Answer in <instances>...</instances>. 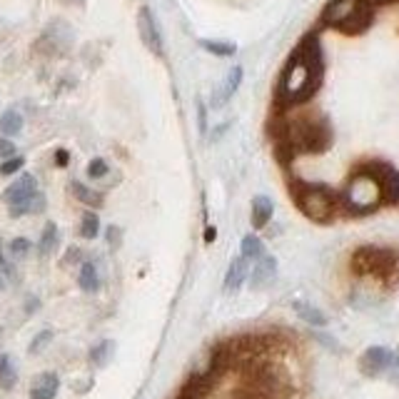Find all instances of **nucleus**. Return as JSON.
<instances>
[{
  "label": "nucleus",
  "mask_w": 399,
  "mask_h": 399,
  "mask_svg": "<svg viewBox=\"0 0 399 399\" xmlns=\"http://www.w3.org/2000/svg\"><path fill=\"white\" fill-rule=\"evenodd\" d=\"M245 277H247V260L245 257H235L229 262L227 275H225V292H235L245 285Z\"/></svg>",
  "instance_id": "14"
},
{
  "label": "nucleus",
  "mask_w": 399,
  "mask_h": 399,
  "mask_svg": "<svg viewBox=\"0 0 399 399\" xmlns=\"http://www.w3.org/2000/svg\"><path fill=\"white\" fill-rule=\"evenodd\" d=\"M108 243H110V247H118L120 245V227H115V225L108 227Z\"/></svg>",
  "instance_id": "34"
},
{
  "label": "nucleus",
  "mask_w": 399,
  "mask_h": 399,
  "mask_svg": "<svg viewBox=\"0 0 399 399\" xmlns=\"http://www.w3.org/2000/svg\"><path fill=\"white\" fill-rule=\"evenodd\" d=\"M349 267H352L354 275H374L387 280L389 275L399 272V252L392 247H374V245H365V247H357L352 252V260H349Z\"/></svg>",
  "instance_id": "3"
},
{
  "label": "nucleus",
  "mask_w": 399,
  "mask_h": 399,
  "mask_svg": "<svg viewBox=\"0 0 399 399\" xmlns=\"http://www.w3.org/2000/svg\"><path fill=\"white\" fill-rule=\"evenodd\" d=\"M38 192V180H35L33 175H20L18 180H15L10 187H8L6 192H3V200H6L10 207H15V205H23V203H28L30 197Z\"/></svg>",
  "instance_id": "10"
},
{
  "label": "nucleus",
  "mask_w": 399,
  "mask_h": 399,
  "mask_svg": "<svg viewBox=\"0 0 399 399\" xmlns=\"http://www.w3.org/2000/svg\"><path fill=\"white\" fill-rule=\"evenodd\" d=\"M397 377H399V357H397Z\"/></svg>",
  "instance_id": "39"
},
{
  "label": "nucleus",
  "mask_w": 399,
  "mask_h": 399,
  "mask_svg": "<svg viewBox=\"0 0 399 399\" xmlns=\"http://www.w3.org/2000/svg\"><path fill=\"white\" fill-rule=\"evenodd\" d=\"M55 247H58V225H55V223H45V227H43V235H40L38 249L43 252V255H50Z\"/></svg>",
  "instance_id": "23"
},
{
  "label": "nucleus",
  "mask_w": 399,
  "mask_h": 399,
  "mask_svg": "<svg viewBox=\"0 0 399 399\" xmlns=\"http://www.w3.org/2000/svg\"><path fill=\"white\" fill-rule=\"evenodd\" d=\"M45 209V197L40 195V192H35L28 203H23V205H15V207H10V217H20V215H35V212H43Z\"/></svg>",
  "instance_id": "21"
},
{
  "label": "nucleus",
  "mask_w": 399,
  "mask_h": 399,
  "mask_svg": "<svg viewBox=\"0 0 399 399\" xmlns=\"http://www.w3.org/2000/svg\"><path fill=\"white\" fill-rule=\"evenodd\" d=\"M272 212H275V205L267 195H260L252 200V227L262 229L267 227L269 220H272Z\"/></svg>",
  "instance_id": "15"
},
{
  "label": "nucleus",
  "mask_w": 399,
  "mask_h": 399,
  "mask_svg": "<svg viewBox=\"0 0 399 399\" xmlns=\"http://www.w3.org/2000/svg\"><path fill=\"white\" fill-rule=\"evenodd\" d=\"M322 80V48L320 40L309 35L289 60L287 70L282 75L280 98L285 103H302L314 95Z\"/></svg>",
  "instance_id": "1"
},
{
  "label": "nucleus",
  "mask_w": 399,
  "mask_h": 399,
  "mask_svg": "<svg viewBox=\"0 0 399 399\" xmlns=\"http://www.w3.org/2000/svg\"><path fill=\"white\" fill-rule=\"evenodd\" d=\"M68 163H70V152L63 150V147L55 150V165H58V167H68Z\"/></svg>",
  "instance_id": "33"
},
{
  "label": "nucleus",
  "mask_w": 399,
  "mask_h": 399,
  "mask_svg": "<svg viewBox=\"0 0 399 399\" xmlns=\"http://www.w3.org/2000/svg\"><path fill=\"white\" fill-rule=\"evenodd\" d=\"M80 235L85 240H95L100 235V217L95 212H85L83 220H80Z\"/></svg>",
  "instance_id": "24"
},
{
  "label": "nucleus",
  "mask_w": 399,
  "mask_h": 399,
  "mask_svg": "<svg viewBox=\"0 0 399 399\" xmlns=\"http://www.w3.org/2000/svg\"><path fill=\"white\" fill-rule=\"evenodd\" d=\"M362 6H365V0H329L322 13V20H325V25L342 30Z\"/></svg>",
  "instance_id": "7"
},
{
  "label": "nucleus",
  "mask_w": 399,
  "mask_h": 399,
  "mask_svg": "<svg viewBox=\"0 0 399 399\" xmlns=\"http://www.w3.org/2000/svg\"><path fill=\"white\" fill-rule=\"evenodd\" d=\"M8 249H10V255H13L15 260H20V257H25L28 252H30V243H28L25 237H15L13 243L8 245Z\"/></svg>",
  "instance_id": "29"
},
{
  "label": "nucleus",
  "mask_w": 399,
  "mask_h": 399,
  "mask_svg": "<svg viewBox=\"0 0 399 399\" xmlns=\"http://www.w3.org/2000/svg\"><path fill=\"white\" fill-rule=\"evenodd\" d=\"M50 342H52V332H50V329H43V332L35 334L28 349H30V354H40L43 349L48 347V345H50Z\"/></svg>",
  "instance_id": "27"
},
{
  "label": "nucleus",
  "mask_w": 399,
  "mask_h": 399,
  "mask_svg": "<svg viewBox=\"0 0 399 399\" xmlns=\"http://www.w3.org/2000/svg\"><path fill=\"white\" fill-rule=\"evenodd\" d=\"M342 205L352 212V215H367L382 205V190L377 180L367 170L354 172L349 177L347 187L342 192Z\"/></svg>",
  "instance_id": "4"
},
{
  "label": "nucleus",
  "mask_w": 399,
  "mask_h": 399,
  "mask_svg": "<svg viewBox=\"0 0 399 399\" xmlns=\"http://www.w3.org/2000/svg\"><path fill=\"white\" fill-rule=\"evenodd\" d=\"M80 260H83V252H80L78 247H70L68 249L65 260H63V265H70V262H80Z\"/></svg>",
  "instance_id": "35"
},
{
  "label": "nucleus",
  "mask_w": 399,
  "mask_h": 399,
  "mask_svg": "<svg viewBox=\"0 0 399 399\" xmlns=\"http://www.w3.org/2000/svg\"><path fill=\"white\" fill-rule=\"evenodd\" d=\"M15 382H18V372H15V367L10 365L6 372L0 374V387H3V389H13Z\"/></svg>",
  "instance_id": "31"
},
{
  "label": "nucleus",
  "mask_w": 399,
  "mask_h": 399,
  "mask_svg": "<svg viewBox=\"0 0 399 399\" xmlns=\"http://www.w3.org/2000/svg\"><path fill=\"white\" fill-rule=\"evenodd\" d=\"M70 192L75 200H80V203L88 205V207H100V205H103V195H100L98 190H92V187H85V185L78 183V180L70 183Z\"/></svg>",
  "instance_id": "17"
},
{
  "label": "nucleus",
  "mask_w": 399,
  "mask_h": 399,
  "mask_svg": "<svg viewBox=\"0 0 399 399\" xmlns=\"http://www.w3.org/2000/svg\"><path fill=\"white\" fill-rule=\"evenodd\" d=\"M200 45L207 52H212V55H220V58H229L237 50L235 43H223V40H200Z\"/></svg>",
  "instance_id": "25"
},
{
  "label": "nucleus",
  "mask_w": 399,
  "mask_h": 399,
  "mask_svg": "<svg viewBox=\"0 0 399 399\" xmlns=\"http://www.w3.org/2000/svg\"><path fill=\"white\" fill-rule=\"evenodd\" d=\"M369 175L377 180V185H380L382 190V203L387 205H394L399 203V172L394 170L392 165L387 163H372L365 167Z\"/></svg>",
  "instance_id": "6"
},
{
  "label": "nucleus",
  "mask_w": 399,
  "mask_h": 399,
  "mask_svg": "<svg viewBox=\"0 0 399 399\" xmlns=\"http://www.w3.org/2000/svg\"><path fill=\"white\" fill-rule=\"evenodd\" d=\"M0 289H3V275H0Z\"/></svg>",
  "instance_id": "40"
},
{
  "label": "nucleus",
  "mask_w": 399,
  "mask_h": 399,
  "mask_svg": "<svg viewBox=\"0 0 399 399\" xmlns=\"http://www.w3.org/2000/svg\"><path fill=\"white\" fill-rule=\"evenodd\" d=\"M8 367H10V357H8V354H0V374L6 372Z\"/></svg>",
  "instance_id": "36"
},
{
  "label": "nucleus",
  "mask_w": 399,
  "mask_h": 399,
  "mask_svg": "<svg viewBox=\"0 0 399 399\" xmlns=\"http://www.w3.org/2000/svg\"><path fill=\"white\" fill-rule=\"evenodd\" d=\"M0 157H3V160H8V157H15V145H13V140L0 138Z\"/></svg>",
  "instance_id": "32"
},
{
  "label": "nucleus",
  "mask_w": 399,
  "mask_h": 399,
  "mask_svg": "<svg viewBox=\"0 0 399 399\" xmlns=\"http://www.w3.org/2000/svg\"><path fill=\"white\" fill-rule=\"evenodd\" d=\"M112 352H115V342L110 340L100 342V345H95V347L90 349V362L95 367H105L112 360Z\"/></svg>",
  "instance_id": "22"
},
{
  "label": "nucleus",
  "mask_w": 399,
  "mask_h": 399,
  "mask_svg": "<svg viewBox=\"0 0 399 399\" xmlns=\"http://www.w3.org/2000/svg\"><path fill=\"white\" fill-rule=\"evenodd\" d=\"M295 203L302 215L312 223H329L337 215V195L325 185H300L295 190Z\"/></svg>",
  "instance_id": "5"
},
{
  "label": "nucleus",
  "mask_w": 399,
  "mask_h": 399,
  "mask_svg": "<svg viewBox=\"0 0 399 399\" xmlns=\"http://www.w3.org/2000/svg\"><path fill=\"white\" fill-rule=\"evenodd\" d=\"M138 33L143 45L152 52V55H163V35H160V28H157V20L152 15L150 8H140L138 13Z\"/></svg>",
  "instance_id": "8"
},
{
  "label": "nucleus",
  "mask_w": 399,
  "mask_h": 399,
  "mask_svg": "<svg viewBox=\"0 0 399 399\" xmlns=\"http://www.w3.org/2000/svg\"><path fill=\"white\" fill-rule=\"evenodd\" d=\"M262 252H265V247H262L260 237H255V235L243 237V257L245 260H260Z\"/></svg>",
  "instance_id": "26"
},
{
  "label": "nucleus",
  "mask_w": 399,
  "mask_h": 399,
  "mask_svg": "<svg viewBox=\"0 0 399 399\" xmlns=\"http://www.w3.org/2000/svg\"><path fill=\"white\" fill-rule=\"evenodd\" d=\"M200 130L205 132V108L200 105Z\"/></svg>",
  "instance_id": "38"
},
{
  "label": "nucleus",
  "mask_w": 399,
  "mask_h": 399,
  "mask_svg": "<svg viewBox=\"0 0 399 399\" xmlns=\"http://www.w3.org/2000/svg\"><path fill=\"white\" fill-rule=\"evenodd\" d=\"M212 387V377H203V374H190V380L185 382V387L180 389L177 399H205Z\"/></svg>",
  "instance_id": "13"
},
{
  "label": "nucleus",
  "mask_w": 399,
  "mask_h": 399,
  "mask_svg": "<svg viewBox=\"0 0 399 399\" xmlns=\"http://www.w3.org/2000/svg\"><path fill=\"white\" fill-rule=\"evenodd\" d=\"M60 389V380L55 372H43L35 377L33 387H30V399H55Z\"/></svg>",
  "instance_id": "11"
},
{
  "label": "nucleus",
  "mask_w": 399,
  "mask_h": 399,
  "mask_svg": "<svg viewBox=\"0 0 399 399\" xmlns=\"http://www.w3.org/2000/svg\"><path fill=\"white\" fill-rule=\"evenodd\" d=\"M78 285L83 292H98L100 289V277H98V269L92 262H83L80 267V275H78Z\"/></svg>",
  "instance_id": "18"
},
{
  "label": "nucleus",
  "mask_w": 399,
  "mask_h": 399,
  "mask_svg": "<svg viewBox=\"0 0 399 399\" xmlns=\"http://www.w3.org/2000/svg\"><path fill=\"white\" fill-rule=\"evenodd\" d=\"M277 280V262L272 257H265L262 255L257 260L255 269H252V287L260 289V287H267L272 282Z\"/></svg>",
  "instance_id": "12"
},
{
  "label": "nucleus",
  "mask_w": 399,
  "mask_h": 399,
  "mask_svg": "<svg viewBox=\"0 0 399 399\" xmlns=\"http://www.w3.org/2000/svg\"><path fill=\"white\" fill-rule=\"evenodd\" d=\"M392 365H394V357L387 347H369L360 360L362 372H365L367 377H380V374L387 372Z\"/></svg>",
  "instance_id": "9"
},
{
  "label": "nucleus",
  "mask_w": 399,
  "mask_h": 399,
  "mask_svg": "<svg viewBox=\"0 0 399 399\" xmlns=\"http://www.w3.org/2000/svg\"><path fill=\"white\" fill-rule=\"evenodd\" d=\"M88 175L92 177V180H100V177L108 175V163H105L103 157H95V160H90V165H88Z\"/></svg>",
  "instance_id": "30"
},
{
  "label": "nucleus",
  "mask_w": 399,
  "mask_h": 399,
  "mask_svg": "<svg viewBox=\"0 0 399 399\" xmlns=\"http://www.w3.org/2000/svg\"><path fill=\"white\" fill-rule=\"evenodd\" d=\"M205 240H207V243H212V240H215V227H207V232H205Z\"/></svg>",
  "instance_id": "37"
},
{
  "label": "nucleus",
  "mask_w": 399,
  "mask_h": 399,
  "mask_svg": "<svg viewBox=\"0 0 399 399\" xmlns=\"http://www.w3.org/2000/svg\"><path fill=\"white\" fill-rule=\"evenodd\" d=\"M295 312L300 314V320H305L307 325H312V327H325V325H327V317L317 307L307 305V302H295Z\"/></svg>",
  "instance_id": "19"
},
{
  "label": "nucleus",
  "mask_w": 399,
  "mask_h": 399,
  "mask_svg": "<svg viewBox=\"0 0 399 399\" xmlns=\"http://www.w3.org/2000/svg\"><path fill=\"white\" fill-rule=\"evenodd\" d=\"M240 83H243V68L235 65L232 70L227 72V78L223 80V85L217 88L215 92V105H225L232 95H235V90L240 88Z\"/></svg>",
  "instance_id": "16"
},
{
  "label": "nucleus",
  "mask_w": 399,
  "mask_h": 399,
  "mask_svg": "<svg viewBox=\"0 0 399 399\" xmlns=\"http://www.w3.org/2000/svg\"><path fill=\"white\" fill-rule=\"evenodd\" d=\"M20 130H23V115L15 110L3 112V118H0V132H3L6 138H13Z\"/></svg>",
  "instance_id": "20"
},
{
  "label": "nucleus",
  "mask_w": 399,
  "mask_h": 399,
  "mask_svg": "<svg viewBox=\"0 0 399 399\" xmlns=\"http://www.w3.org/2000/svg\"><path fill=\"white\" fill-rule=\"evenodd\" d=\"M280 140L287 143L295 155H300V152L317 155V152H325L329 147L332 132H329V125L325 123V120L300 118L295 120V123L285 125V132H282Z\"/></svg>",
  "instance_id": "2"
},
{
  "label": "nucleus",
  "mask_w": 399,
  "mask_h": 399,
  "mask_svg": "<svg viewBox=\"0 0 399 399\" xmlns=\"http://www.w3.org/2000/svg\"><path fill=\"white\" fill-rule=\"evenodd\" d=\"M23 165H25V160L20 155L8 157V160H3V165H0V175H15V172L23 170Z\"/></svg>",
  "instance_id": "28"
}]
</instances>
